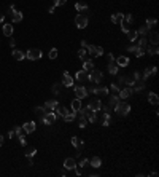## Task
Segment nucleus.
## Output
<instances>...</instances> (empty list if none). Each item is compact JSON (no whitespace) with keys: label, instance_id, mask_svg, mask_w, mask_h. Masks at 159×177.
<instances>
[{"label":"nucleus","instance_id":"nucleus-1","mask_svg":"<svg viewBox=\"0 0 159 177\" xmlns=\"http://www.w3.org/2000/svg\"><path fill=\"white\" fill-rule=\"evenodd\" d=\"M115 112H116V115L126 116L130 112V105L127 104V102H118V104L115 105Z\"/></svg>","mask_w":159,"mask_h":177},{"label":"nucleus","instance_id":"nucleus-2","mask_svg":"<svg viewBox=\"0 0 159 177\" xmlns=\"http://www.w3.org/2000/svg\"><path fill=\"white\" fill-rule=\"evenodd\" d=\"M102 78H104V73H102L100 70H96V69H92V70L88 72V80H89V81L99 83V81H102Z\"/></svg>","mask_w":159,"mask_h":177},{"label":"nucleus","instance_id":"nucleus-3","mask_svg":"<svg viewBox=\"0 0 159 177\" xmlns=\"http://www.w3.org/2000/svg\"><path fill=\"white\" fill-rule=\"evenodd\" d=\"M86 50H88V54H91L92 58H97V56H102V54H104V48H102V46L88 45V46H86Z\"/></svg>","mask_w":159,"mask_h":177},{"label":"nucleus","instance_id":"nucleus-4","mask_svg":"<svg viewBox=\"0 0 159 177\" xmlns=\"http://www.w3.org/2000/svg\"><path fill=\"white\" fill-rule=\"evenodd\" d=\"M41 50H38V48H30L29 51L26 53V58L27 59H30V61H37V59H40L41 58Z\"/></svg>","mask_w":159,"mask_h":177},{"label":"nucleus","instance_id":"nucleus-5","mask_svg":"<svg viewBox=\"0 0 159 177\" xmlns=\"http://www.w3.org/2000/svg\"><path fill=\"white\" fill-rule=\"evenodd\" d=\"M41 120H43V123H45V124H54V123H56V120H57V115H56V112L48 110Z\"/></svg>","mask_w":159,"mask_h":177},{"label":"nucleus","instance_id":"nucleus-6","mask_svg":"<svg viewBox=\"0 0 159 177\" xmlns=\"http://www.w3.org/2000/svg\"><path fill=\"white\" fill-rule=\"evenodd\" d=\"M75 24H77L78 29H85L88 26V18L85 15H77L75 16Z\"/></svg>","mask_w":159,"mask_h":177},{"label":"nucleus","instance_id":"nucleus-7","mask_svg":"<svg viewBox=\"0 0 159 177\" xmlns=\"http://www.w3.org/2000/svg\"><path fill=\"white\" fill-rule=\"evenodd\" d=\"M73 91H75V97H77V99H85V97L89 94L85 86H77V88H73Z\"/></svg>","mask_w":159,"mask_h":177},{"label":"nucleus","instance_id":"nucleus-8","mask_svg":"<svg viewBox=\"0 0 159 177\" xmlns=\"http://www.w3.org/2000/svg\"><path fill=\"white\" fill-rule=\"evenodd\" d=\"M118 93H119V99H127V97L132 96L134 90H132L130 86H127V88H121V90H119Z\"/></svg>","mask_w":159,"mask_h":177},{"label":"nucleus","instance_id":"nucleus-9","mask_svg":"<svg viewBox=\"0 0 159 177\" xmlns=\"http://www.w3.org/2000/svg\"><path fill=\"white\" fill-rule=\"evenodd\" d=\"M62 85L64 86H67V88H72L73 86V77L70 75V73L65 70L64 72V78H62Z\"/></svg>","mask_w":159,"mask_h":177},{"label":"nucleus","instance_id":"nucleus-10","mask_svg":"<svg viewBox=\"0 0 159 177\" xmlns=\"http://www.w3.org/2000/svg\"><path fill=\"white\" fill-rule=\"evenodd\" d=\"M88 109L92 110V112H99L102 109V102L100 99H94V101H91L89 102V105H88Z\"/></svg>","mask_w":159,"mask_h":177},{"label":"nucleus","instance_id":"nucleus-11","mask_svg":"<svg viewBox=\"0 0 159 177\" xmlns=\"http://www.w3.org/2000/svg\"><path fill=\"white\" fill-rule=\"evenodd\" d=\"M35 128H37L35 121H27L24 126H22V131H24L26 134H32V133L35 131Z\"/></svg>","mask_w":159,"mask_h":177},{"label":"nucleus","instance_id":"nucleus-12","mask_svg":"<svg viewBox=\"0 0 159 177\" xmlns=\"http://www.w3.org/2000/svg\"><path fill=\"white\" fill-rule=\"evenodd\" d=\"M78 164H77V161L73 160V158H65V161H64V167L67 171H72V169H75Z\"/></svg>","mask_w":159,"mask_h":177},{"label":"nucleus","instance_id":"nucleus-13","mask_svg":"<svg viewBox=\"0 0 159 177\" xmlns=\"http://www.w3.org/2000/svg\"><path fill=\"white\" fill-rule=\"evenodd\" d=\"M124 21V13H113L111 15V22L113 24H121Z\"/></svg>","mask_w":159,"mask_h":177},{"label":"nucleus","instance_id":"nucleus-14","mask_svg":"<svg viewBox=\"0 0 159 177\" xmlns=\"http://www.w3.org/2000/svg\"><path fill=\"white\" fill-rule=\"evenodd\" d=\"M13 59H16V61H24V59H26V53H22V51L21 50H13Z\"/></svg>","mask_w":159,"mask_h":177},{"label":"nucleus","instance_id":"nucleus-15","mask_svg":"<svg viewBox=\"0 0 159 177\" xmlns=\"http://www.w3.org/2000/svg\"><path fill=\"white\" fill-rule=\"evenodd\" d=\"M146 40L149 41V43H153V45H158V41H159V34H158V32H149V35L146 37Z\"/></svg>","mask_w":159,"mask_h":177},{"label":"nucleus","instance_id":"nucleus-16","mask_svg":"<svg viewBox=\"0 0 159 177\" xmlns=\"http://www.w3.org/2000/svg\"><path fill=\"white\" fill-rule=\"evenodd\" d=\"M116 64H118V67H127L129 66V58H126V56H119V58L116 59Z\"/></svg>","mask_w":159,"mask_h":177},{"label":"nucleus","instance_id":"nucleus-17","mask_svg":"<svg viewBox=\"0 0 159 177\" xmlns=\"http://www.w3.org/2000/svg\"><path fill=\"white\" fill-rule=\"evenodd\" d=\"M89 164L92 166V167H96V169H99V167L102 166V160L99 156H92L91 160H89Z\"/></svg>","mask_w":159,"mask_h":177},{"label":"nucleus","instance_id":"nucleus-18","mask_svg":"<svg viewBox=\"0 0 159 177\" xmlns=\"http://www.w3.org/2000/svg\"><path fill=\"white\" fill-rule=\"evenodd\" d=\"M3 35H5V37H11L13 35V30H15V29H13V26L11 24H3Z\"/></svg>","mask_w":159,"mask_h":177},{"label":"nucleus","instance_id":"nucleus-19","mask_svg":"<svg viewBox=\"0 0 159 177\" xmlns=\"http://www.w3.org/2000/svg\"><path fill=\"white\" fill-rule=\"evenodd\" d=\"M67 113H68V110L64 105H56V115L57 116H62L64 118V115H67Z\"/></svg>","mask_w":159,"mask_h":177},{"label":"nucleus","instance_id":"nucleus-20","mask_svg":"<svg viewBox=\"0 0 159 177\" xmlns=\"http://www.w3.org/2000/svg\"><path fill=\"white\" fill-rule=\"evenodd\" d=\"M148 102L151 105H158V102H159V97H158V94L156 93H149L148 94Z\"/></svg>","mask_w":159,"mask_h":177},{"label":"nucleus","instance_id":"nucleus-21","mask_svg":"<svg viewBox=\"0 0 159 177\" xmlns=\"http://www.w3.org/2000/svg\"><path fill=\"white\" fill-rule=\"evenodd\" d=\"M75 78H77L78 81H85V80H88V72L86 70H80V72H77V75H75Z\"/></svg>","mask_w":159,"mask_h":177},{"label":"nucleus","instance_id":"nucleus-22","mask_svg":"<svg viewBox=\"0 0 159 177\" xmlns=\"http://www.w3.org/2000/svg\"><path fill=\"white\" fill-rule=\"evenodd\" d=\"M94 69V62L91 61V59H86V61H83V70H86V72H89Z\"/></svg>","mask_w":159,"mask_h":177},{"label":"nucleus","instance_id":"nucleus-23","mask_svg":"<svg viewBox=\"0 0 159 177\" xmlns=\"http://www.w3.org/2000/svg\"><path fill=\"white\" fill-rule=\"evenodd\" d=\"M11 19H13V22H21L22 21V13L15 10V11L11 13Z\"/></svg>","mask_w":159,"mask_h":177},{"label":"nucleus","instance_id":"nucleus-24","mask_svg":"<svg viewBox=\"0 0 159 177\" xmlns=\"http://www.w3.org/2000/svg\"><path fill=\"white\" fill-rule=\"evenodd\" d=\"M75 10H77L78 13L86 11V10H88V5H86L85 2H77V3H75Z\"/></svg>","mask_w":159,"mask_h":177},{"label":"nucleus","instance_id":"nucleus-25","mask_svg":"<svg viewBox=\"0 0 159 177\" xmlns=\"http://www.w3.org/2000/svg\"><path fill=\"white\" fill-rule=\"evenodd\" d=\"M145 53H148L149 56H158L159 50H158V46H156V45H153V46H148V48L145 50Z\"/></svg>","mask_w":159,"mask_h":177},{"label":"nucleus","instance_id":"nucleus-26","mask_svg":"<svg viewBox=\"0 0 159 177\" xmlns=\"http://www.w3.org/2000/svg\"><path fill=\"white\" fill-rule=\"evenodd\" d=\"M80 109H81V99H77V97H75V99L72 101V110L78 112Z\"/></svg>","mask_w":159,"mask_h":177},{"label":"nucleus","instance_id":"nucleus-27","mask_svg":"<svg viewBox=\"0 0 159 177\" xmlns=\"http://www.w3.org/2000/svg\"><path fill=\"white\" fill-rule=\"evenodd\" d=\"M72 145H73V147H77L78 150H80V148L83 147V141H81V139H80V137L73 136V137H72Z\"/></svg>","mask_w":159,"mask_h":177},{"label":"nucleus","instance_id":"nucleus-28","mask_svg":"<svg viewBox=\"0 0 159 177\" xmlns=\"http://www.w3.org/2000/svg\"><path fill=\"white\" fill-rule=\"evenodd\" d=\"M75 116H77V112H68V113L67 115H64V120H65V121H67V123H70V121H73V120H75Z\"/></svg>","mask_w":159,"mask_h":177},{"label":"nucleus","instance_id":"nucleus-29","mask_svg":"<svg viewBox=\"0 0 159 177\" xmlns=\"http://www.w3.org/2000/svg\"><path fill=\"white\" fill-rule=\"evenodd\" d=\"M108 72L111 73V75H116V73H118V64L110 62V64H108Z\"/></svg>","mask_w":159,"mask_h":177},{"label":"nucleus","instance_id":"nucleus-30","mask_svg":"<svg viewBox=\"0 0 159 177\" xmlns=\"http://www.w3.org/2000/svg\"><path fill=\"white\" fill-rule=\"evenodd\" d=\"M56 105H57V101H48V102H45V109L46 110H53V109H56Z\"/></svg>","mask_w":159,"mask_h":177},{"label":"nucleus","instance_id":"nucleus-31","mask_svg":"<svg viewBox=\"0 0 159 177\" xmlns=\"http://www.w3.org/2000/svg\"><path fill=\"white\" fill-rule=\"evenodd\" d=\"M124 83H126L127 86L132 88V86L135 85V78H134L132 75H127V77H124Z\"/></svg>","mask_w":159,"mask_h":177},{"label":"nucleus","instance_id":"nucleus-32","mask_svg":"<svg viewBox=\"0 0 159 177\" xmlns=\"http://www.w3.org/2000/svg\"><path fill=\"white\" fill-rule=\"evenodd\" d=\"M137 46H138V48H143V50L146 48V46H148V40H146V35H145V37H142V39L138 40Z\"/></svg>","mask_w":159,"mask_h":177},{"label":"nucleus","instance_id":"nucleus-33","mask_svg":"<svg viewBox=\"0 0 159 177\" xmlns=\"http://www.w3.org/2000/svg\"><path fill=\"white\" fill-rule=\"evenodd\" d=\"M127 39L130 40V41H135L138 39V34H137V30H129L127 32Z\"/></svg>","mask_w":159,"mask_h":177},{"label":"nucleus","instance_id":"nucleus-34","mask_svg":"<svg viewBox=\"0 0 159 177\" xmlns=\"http://www.w3.org/2000/svg\"><path fill=\"white\" fill-rule=\"evenodd\" d=\"M96 94H100V96H107V94H108V88H107V86H100V88H97Z\"/></svg>","mask_w":159,"mask_h":177},{"label":"nucleus","instance_id":"nucleus-35","mask_svg":"<svg viewBox=\"0 0 159 177\" xmlns=\"http://www.w3.org/2000/svg\"><path fill=\"white\" fill-rule=\"evenodd\" d=\"M46 112H48V110H46L45 107H35V113L38 115V116H41V118L45 116V113H46Z\"/></svg>","mask_w":159,"mask_h":177},{"label":"nucleus","instance_id":"nucleus-36","mask_svg":"<svg viewBox=\"0 0 159 177\" xmlns=\"http://www.w3.org/2000/svg\"><path fill=\"white\" fill-rule=\"evenodd\" d=\"M135 83H137V86L132 88L134 91H138V93H140V91H143V90H145V83H143L142 80H138V81H135Z\"/></svg>","mask_w":159,"mask_h":177},{"label":"nucleus","instance_id":"nucleus-37","mask_svg":"<svg viewBox=\"0 0 159 177\" xmlns=\"http://www.w3.org/2000/svg\"><path fill=\"white\" fill-rule=\"evenodd\" d=\"M86 54H88V50L86 48H81L78 51V56H80V59H81V61H86Z\"/></svg>","mask_w":159,"mask_h":177},{"label":"nucleus","instance_id":"nucleus-38","mask_svg":"<svg viewBox=\"0 0 159 177\" xmlns=\"http://www.w3.org/2000/svg\"><path fill=\"white\" fill-rule=\"evenodd\" d=\"M137 34L142 35V37H145V35L148 34V27H146V26H142V27H140V29L137 30Z\"/></svg>","mask_w":159,"mask_h":177},{"label":"nucleus","instance_id":"nucleus-39","mask_svg":"<svg viewBox=\"0 0 159 177\" xmlns=\"http://www.w3.org/2000/svg\"><path fill=\"white\" fill-rule=\"evenodd\" d=\"M156 24H158V21L154 19V18H148V19H146V27H148V29H149V27H153V26H156Z\"/></svg>","mask_w":159,"mask_h":177},{"label":"nucleus","instance_id":"nucleus-40","mask_svg":"<svg viewBox=\"0 0 159 177\" xmlns=\"http://www.w3.org/2000/svg\"><path fill=\"white\" fill-rule=\"evenodd\" d=\"M149 75H151V69H149V67H146V69H145V72H143V77H142V80L145 81V80H148V78H149Z\"/></svg>","mask_w":159,"mask_h":177},{"label":"nucleus","instance_id":"nucleus-41","mask_svg":"<svg viewBox=\"0 0 159 177\" xmlns=\"http://www.w3.org/2000/svg\"><path fill=\"white\" fill-rule=\"evenodd\" d=\"M118 102H119V96H111V99H110V107H115Z\"/></svg>","mask_w":159,"mask_h":177},{"label":"nucleus","instance_id":"nucleus-42","mask_svg":"<svg viewBox=\"0 0 159 177\" xmlns=\"http://www.w3.org/2000/svg\"><path fill=\"white\" fill-rule=\"evenodd\" d=\"M48 56H49V59H56V58H57V48H51Z\"/></svg>","mask_w":159,"mask_h":177},{"label":"nucleus","instance_id":"nucleus-43","mask_svg":"<svg viewBox=\"0 0 159 177\" xmlns=\"http://www.w3.org/2000/svg\"><path fill=\"white\" fill-rule=\"evenodd\" d=\"M86 124H88V121H86V116H80V128H81V129H85V128H86Z\"/></svg>","mask_w":159,"mask_h":177},{"label":"nucleus","instance_id":"nucleus-44","mask_svg":"<svg viewBox=\"0 0 159 177\" xmlns=\"http://www.w3.org/2000/svg\"><path fill=\"white\" fill-rule=\"evenodd\" d=\"M35 153H37V148H29V150L26 152V156H27V158H32Z\"/></svg>","mask_w":159,"mask_h":177},{"label":"nucleus","instance_id":"nucleus-45","mask_svg":"<svg viewBox=\"0 0 159 177\" xmlns=\"http://www.w3.org/2000/svg\"><path fill=\"white\" fill-rule=\"evenodd\" d=\"M59 91H60V83H54L53 85V93L54 94H59Z\"/></svg>","mask_w":159,"mask_h":177},{"label":"nucleus","instance_id":"nucleus-46","mask_svg":"<svg viewBox=\"0 0 159 177\" xmlns=\"http://www.w3.org/2000/svg\"><path fill=\"white\" fill-rule=\"evenodd\" d=\"M134 54L137 56V58H142V56L145 54V50H143V48H137V51H135Z\"/></svg>","mask_w":159,"mask_h":177},{"label":"nucleus","instance_id":"nucleus-47","mask_svg":"<svg viewBox=\"0 0 159 177\" xmlns=\"http://www.w3.org/2000/svg\"><path fill=\"white\" fill-rule=\"evenodd\" d=\"M67 3V0H54V7H62Z\"/></svg>","mask_w":159,"mask_h":177},{"label":"nucleus","instance_id":"nucleus-48","mask_svg":"<svg viewBox=\"0 0 159 177\" xmlns=\"http://www.w3.org/2000/svg\"><path fill=\"white\" fill-rule=\"evenodd\" d=\"M124 19H126V22H127V24H132V22H134V16H132V15H126Z\"/></svg>","mask_w":159,"mask_h":177},{"label":"nucleus","instance_id":"nucleus-49","mask_svg":"<svg viewBox=\"0 0 159 177\" xmlns=\"http://www.w3.org/2000/svg\"><path fill=\"white\" fill-rule=\"evenodd\" d=\"M13 129H15L16 136H21V134H24V131H22V128H21V126H15Z\"/></svg>","mask_w":159,"mask_h":177},{"label":"nucleus","instance_id":"nucleus-50","mask_svg":"<svg viewBox=\"0 0 159 177\" xmlns=\"http://www.w3.org/2000/svg\"><path fill=\"white\" fill-rule=\"evenodd\" d=\"M137 48H138L137 45H129V46H127V51H129V53H135V51H137Z\"/></svg>","mask_w":159,"mask_h":177},{"label":"nucleus","instance_id":"nucleus-51","mask_svg":"<svg viewBox=\"0 0 159 177\" xmlns=\"http://www.w3.org/2000/svg\"><path fill=\"white\" fill-rule=\"evenodd\" d=\"M108 90H111V93H118V91L121 90V88H119L118 85H115V83H113V85H111V86L108 88Z\"/></svg>","mask_w":159,"mask_h":177},{"label":"nucleus","instance_id":"nucleus-52","mask_svg":"<svg viewBox=\"0 0 159 177\" xmlns=\"http://www.w3.org/2000/svg\"><path fill=\"white\" fill-rule=\"evenodd\" d=\"M121 30H123L124 34H127V32H129V26L124 24V22H121Z\"/></svg>","mask_w":159,"mask_h":177},{"label":"nucleus","instance_id":"nucleus-53","mask_svg":"<svg viewBox=\"0 0 159 177\" xmlns=\"http://www.w3.org/2000/svg\"><path fill=\"white\" fill-rule=\"evenodd\" d=\"M88 164H89V160H81V161H80V166H78V167H86Z\"/></svg>","mask_w":159,"mask_h":177},{"label":"nucleus","instance_id":"nucleus-54","mask_svg":"<svg viewBox=\"0 0 159 177\" xmlns=\"http://www.w3.org/2000/svg\"><path fill=\"white\" fill-rule=\"evenodd\" d=\"M18 137H19V144H21V145H26V144H27L26 137H24V134H21V136H18Z\"/></svg>","mask_w":159,"mask_h":177},{"label":"nucleus","instance_id":"nucleus-55","mask_svg":"<svg viewBox=\"0 0 159 177\" xmlns=\"http://www.w3.org/2000/svg\"><path fill=\"white\" fill-rule=\"evenodd\" d=\"M132 77L135 78V81H138V80H142V75H140V73H138L137 70H135V72L132 73Z\"/></svg>","mask_w":159,"mask_h":177},{"label":"nucleus","instance_id":"nucleus-56","mask_svg":"<svg viewBox=\"0 0 159 177\" xmlns=\"http://www.w3.org/2000/svg\"><path fill=\"white\" fill-rule=\"evenodd\" d=\"M15 136H16L15 129H11V131H10V133H8V137H10V139H11V137H15Z\"/></svg>","mask_w":159,"mask_h":177},{"label":"nucleus","instance_id":"nucleus-57","mask_svg":"<svg viewBox=\"0 0 159 177\" xmlns=\"http://www.w3.org/2000/svg\"><path fill=\"white\" fill-rule=\"evenodd\" d=\"M15 45H16V40H15V39H11V37H10V46H13V48H15Z\"/></svg>","mask_w":159,"mask_h":177},{"label":"nucleus","instance_id":"nucleus-58","mask_svg":"<svg viewBox=\"0 0 159 177\" xmlns=\"http://www.w3.org/2000/svg\"><path fill=\"white\" fill-rule=\"evenodd\" d=\"M108 61H110V62H113V61H115V56H113V54H111V53L108 54Z\"/></svg>","mask_w":159,"mask_h":177},{"label":"nucleus","instance_id":"nucleus-59","mask_svg":"<svg viewBox=\"0 0 159 177\" xmlns=\"http://www.w3.org/2000/svg\"><path fill=\"white\" fill-rule=\"evenodd\" d=\"M156 73H158V69L153 67V69H151V75H156Z\"/></svg>","mask_w":159,"mask_h":177},{"label":"nucleus","instance_id":"nucleus-60","mask_svg":"<svg viewBox=\"0 0 159 177\" xmlns=\"http://www.w3.org/2000/svg\"><path fill=\"white\" fill-rule=\"evenodd\" d=\"M54 8H56L54 5H51V7H49V10H48V13H54Z\"/></svg>","mask_w":159,"mask_h":177},{"label":"nucleus","instance_id":"nucleus-61","mask_svg":"<svg viewBox=\"0 0 159 177\" xmlns=\"http://www.w3.org/2000/svg\"><path fill=\"white\" fill-rule=\"evenodd\" d=\"M86 46H88V43H86V40H83V41H81V48H86Z\"/></svg>","mask_w":159,"mask_h":177},{"label":"nucleus","instance_id":"nucleus-62","mask_svg":"<svg viewBox=\"0 0 159 177\" xmlns=\"http://www.w3.org/2000/svg\"><path fill=\"white\" fill-rule=\"evenodd\" d=\"M3 142H5V141H3V136H2V134H0V147L3 145Z\"/></svg>","mask_w":159,"mask_h":177},{"label":"nucleus","instance_id":"nucleus-63","mask_svg":"<svg viewBox=\"0 0 159 177\" xmlns=\"http://www.w3.org/2000/svg\"><path fill=\"white\" fill-rule=\"evenodd\" d=\"M3 19H5V16H3V15H0V22H3Z\"/></svg>","mask_w":159,"mask_h":177}]
</instances>
